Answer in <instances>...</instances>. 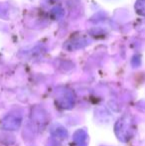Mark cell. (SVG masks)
Returning a JSON list of instances; mask_svg holds the SVG:
<instances>
[{"mask_svg":"<svg viewBox=\"0 0 145 146\" xmlns=\"http://www.w3.org/2000/svg\"><path fill=\"white\" fill-rule=\"evenodd\" d=\"M115 133L121 141H128L133 133V121L130 115L122 116L115 124Z\"/></svg>","mask_w":145,"mask_h":146,"instance_id":"6da1fadb","label":"cell"},{"mask_svg":"<svg viewBox=\"0 0 145 146\" xmlns=\"http://www.w3.org/2000/svg\"><path fill=\"white\" fill-rule=\"evenodd\" d=\"M52 134L54 135L55 137H58L60 139H64L67 137L68 133H67V130L62 126H56L55 128H52Z\"/></svg>","mask_w":145,"mask_h":146,"instance_id":"5b68a950","label":"cell"},{"mask_svg":"<svg viewBox=\"0 0 145 146\" xmlns=\"http://www.w3.org/2000/svg\"><path fill=\"white\" fill-rule=\"evenodd\" d=\"M73 140L77 143V146H87V134L85 130L79 129L73 135Z\"/></svg>","mask_w":145,"mask_h":146,"instance_id":"277c9868","label":"cell"},{"mask_svg":"<svg viewBox=\"0 0 145 146\" xmlns=\"http://www.w3.org/2000/svg\"><path fill=\"white\" fill-rule=\"evenodd\" d=\"M136 10L141 15H145V0H138L136 4Z\"/></svg>","mask_w":145,"mask_h":146,"instance_id":"8992f818","label":"cell"},{"mask_svg":"<svg viewBox=\"0 0 145 146\" xmlns=\"http://www.w3.org/2000/svg\"><path fill=\"white\" fill-rule=\"evenodd\" d=\"M21 116L18 115V114H8L2 120L1 126L5 130H16L21 125Z\"/></svg>","mask_w":145,"mask_h":146,"instance_id":"7a4b0ae2","label":"cell"},{"mask_svg":"<svg viewBox=\"0 0 145 146\" xmlns=\"http://www.w3.org/2000/svg\"><path fill=\"white\" fill-rule=\"evenodd\" d=\"M58 102L60 104V106H62L63 108H72L75 104V98L73 94L71 92H65L61 96L58 98Z\"/></svg>","mask_w":145,"mask_h":146,"instance_id":"3957f363","label":"cell"}]
</instances>
